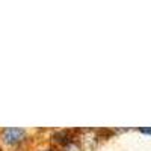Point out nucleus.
<instances>
[{
  "label": "nucleus",
  "instance_id": "7ed1b4c3",
  "mask_svg": "<svg viewBox=\"0 0 151 151\" xmlns=\"http://www.w3.org/2000/svg\"><path fill=\"white\" fill-rule=\"evenodd\" d=\"M67 151H79V147L74 144H68L67 145Z\"/></svg>",
  "mask_w": 151,
  "mask_h": 151
},
{
  "label": "nucleus",
  "instance_id": "f03ea898",
  "mask_svg": "<svg viewBox=\"0 0 151 151\" xmlns=\"http://www.w3.org/2000/svg\"><path fill=\"white\" fill-rule=\"evenodd\" d=\"M53 139H55L56 142L62 144V145H68V144H70V139H71V136H70L68 132H59V133H55Z\"/></svg>",
  "mask_w": 151,
  "mask_h": 151
},
{
  "label": "nucleus",
  "instance_id": "39448f33",
  "mask_svg": "<svg viewBox=\"0 0 151 151\" xmlns=\"http://www.w3.org/2000/svg\"><path fill=\"white\" fill-rule=\"evenodd\" d=\"M47 151H53V150H47Z\"/></svg>",
  "mask_w": 151,
  "mask_h": 151
},
{
  "label": "nucleus",
  "instance_id": "f257e3e1",
  "mask_svg": "<svg viewBox=\"0 0 151 151\" xmlns=\"http://www.w3.org/2000/svg\"><path fill=\"white\" fill-rule=\"evenodd\" d=\"M24 137H26V132L21 130V129H8V130H5V134H3L5 142L9 144V145L21 142Z\"/></svg>",
  "mask_w": 151,
  "mask_h": 151
},
{
  "label": "nucleus",
  "instance_id": "20e7f679",
  "mask_svg": "<svg viewBox=\"0 0 151 151\" xmlns=\"http://www.w3.org/2000/svg\"><path fill=\"white\" fill-rule=\"evenodd\" d=\"M139 130H141L142 133H145V134H151V129H144V127H142V129H139Z\"/></svg>",
  "mask_w": 151,
  "mask_h": 151
}]
</instances>
